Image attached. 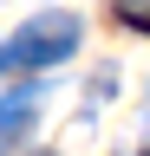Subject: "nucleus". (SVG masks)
Wrapping results in <instances>:
<instances>
[{
    "instance_id": "nucleus-2",
    "label": "nucleus",
    "mask_w": 150,
    "mask_h": 156,
    "mask_svg": "<svg viewBox=\"0 0 150 156\" xmlns=\"http://www.w3.org/2000/svg\"><path fill=\"white\" fill-rule=\"evenodd\" d=\"M33 98H39L33 85H20V91H7V104H0V156H7V150H13V143H20V136L33 130V111H39Z\"/></svg>"
},
{
    "instance_id": "nucleus-4",
    "label": "nucleus",
    "mask_w": 150,
    "mask_h": 156,
    "mask_svg": "<svg viewBox=\"0 0 150 156\" xmlns=\"http://www.w3.org/2000/svg\"><path fill=\"white\" fill-rule=\"evenodd\" d=\"M0 65H7V39H0Z\"/></svg>"
},
{
    "instance_id": "nucleus-5",
    "label": "nucleus",
    "mask_w": 150,
    "mask_h": 156,
    "mask_svg": "<svg viewBox=\"0 0 150 156\" xmlns=\"http://www.w3.org/2000/svg\"><path fill=\"white\" fill-rule=\"evenodd\" d=\"M144 156H150V150H144Z\"/></svg>"
},
{
    "instance_id": "nucleus-3",
    "label": "nucleus",
    "mask_w": 150,
    "mask_h": 156,
    "mask_svg": "<svg viewBox=\"0 0 150 156\" xmlns=\"http://www.w3.org/2000/svg\"><path fill=\"white\" fill-rule=\"evenodd\" d=\"M111 13H118L130 33H150V0H111Z\"/></svg>"
},
{
    "instance_id": "nucleus-1",
    "label": "nucleus",
    "mask_w": 150,
    "mask_h": 156,
    "mask_svg": "<svg viewBox=\"0 0 150 156\" xmlns=\"http://www.w3.org/2000/svg\"><path fill=\"white\" fill-rule=\"evenodd\" d=\"M79 13H65V7H46V13H33L20 33L7 39V65H26V72H39V65H59V58L79 52Z\"/></svg>"
}]
</instances>
